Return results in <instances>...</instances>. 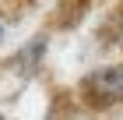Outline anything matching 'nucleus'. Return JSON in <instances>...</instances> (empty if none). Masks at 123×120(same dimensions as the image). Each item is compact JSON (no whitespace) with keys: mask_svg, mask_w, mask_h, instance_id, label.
Listing matches in <instances>:
<instances>
[{"mask_svg":"<svg viewBox=\"0 0 123 120\" xmlns=\"http://www.w3.org/2000/svg\"><path fill=\"white\" fill-rule=\"evenodd\" d=\"M77 92L88 106H116L123 102V64H113V67H98V71L85 74L81 85H77Z\"/></svg>","mask_w":123,"mask_h":120,"instance_id":"nucleus-1","label":"nucleus"},{"mask_svg":"<svg viewBox=\"0 0 123 120\" xmlns=\"http://www.w3.org/2000/svg\"><path fill=\"white\" fill-rule=\"evenodd\" d=\"M0 42H4V21H0Z\"/></svg>","mask_w":123,"mask_h":120,"instance_id":"nucleus-2","label":"nucleus"}]
</instances>
